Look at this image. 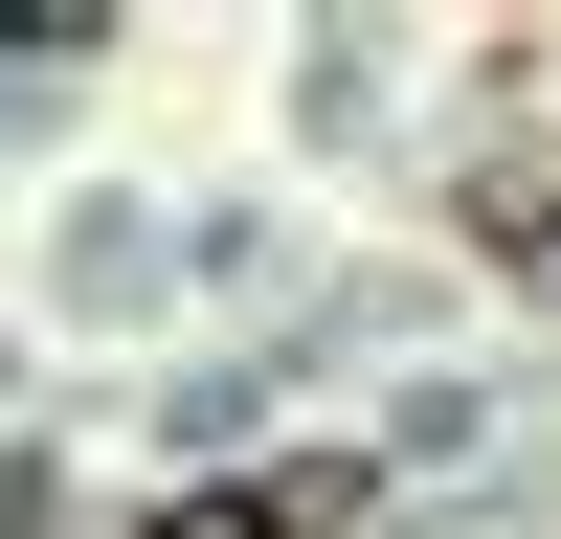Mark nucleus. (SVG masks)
<instances>
[{"label": "nucleus", "mask_w": 561, "mask_h": 539, "mask_svg": "<svg viewBox=\"0 0 561 539\" xmlns=\"http://www.w3.org/2000/svg\"><path fill=\"white\" fill-rule=\"evenodd\" d=\"M135 539H337V472H225V494H158Z\"/></svg>", "instance_id": "1"}]
</instances>
